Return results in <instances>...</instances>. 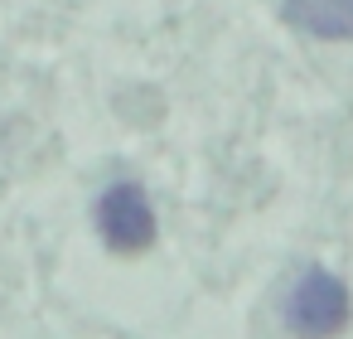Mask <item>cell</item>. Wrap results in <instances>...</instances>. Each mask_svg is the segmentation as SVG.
<instances>
[{
    "instance_id": "cell-1",
    "label": "cell",
    "mask_w": 353,
    "mask_h": 339,
    "mask_svg": "<svg viewBox=\"0 0 353 339\" xmlns=\"http://www.w3.org/2000/svg\"><path fill=\"white\" fill-rule=\"evenodd\" d=\"M348 320H353V296L324 267H310L285 291V325L295 339H334L348 329Z\"/></svg>"
},
{
    "instance_id": "cell-2",
    "label": "cell",
    "mask_w": 353,
    "mask_h": 339,
    "mask_svg": "<svg viewBox=\"0 0 353 339\" xmlns=\"http://www.w3.org/2000/svg\"><path fill=\"white\" fill-rule=\"evenodd\" d=\"M97 233L112 252H141L155 242V209L141 184L121 180L97 199Z\"/></svg>"
},
{
    "instance_id": "cell-3",
    "label": "cell",
    "mask_w": 353,
    "mask_h": 339,
    "mask_svg": "<svg viewBox=\"0 0 353 339\" xmlns=\"http://www.w3.org/2000/svg\"><path fill=\"white\" fill-rule=\"evenodd\" d=\"M281 20L314 39H353V0H285Z\"/></svg>"
}]
</instances>
